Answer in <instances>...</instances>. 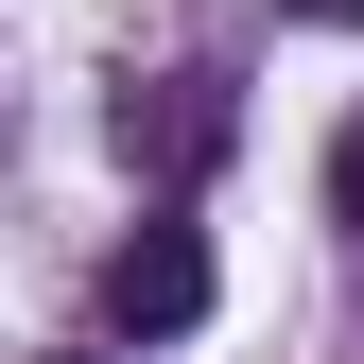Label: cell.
I'll return each mask as SVG.
<instances>
[{"mask_svg":"<svg viewBox=\"0 0 364 364\" xmlns=\"http://www.w3.org/2000/svg\"><path fill=\"white\" fill-rule=\"evenodd\" d=\"M225 122H243V105H225L208 70H156V87H122V156H139V173H208V156H225Z\"/></svg>","mask_w":364,"mask_h":364,"instance_id":"obj_2","label":"cell"},{"mask_svg":"<svg viewBox=\"0 0 364 364\" xmlns=\"http://www.w3.org/2000/svg\"><path fill=\"white\" fill-rule=\"evenodd\" d=\"M191 312H208V243H191V225H139V243H122L105 260V330H191Z\"/></svg>","mask_w":364,"mask_h":364,"instance_id":"obj_1","label":"cell"},{"mask_svg":"<svg viewBox=\"0 0 364 364\" xmlns=\"http://www.w3.org/2000/svg\"><path fill=\"white\" fill-rule=\"evenodd\" d=\"M330 225H364V122L330 139Z\"/></svg>","mask_w":364,"mask_h":364,"instance_id":"obj_3","label":"cell"}]
</instances>
